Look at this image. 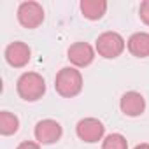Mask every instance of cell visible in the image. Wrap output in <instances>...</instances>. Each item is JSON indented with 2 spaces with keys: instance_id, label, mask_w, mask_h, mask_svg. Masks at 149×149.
<instances>
[{
  "instance_id": "obj_1",
  "label": "cell",
  "mask_w": 149,
  "mask_h": 149,
  "mask_svg": "<svg viewBox=\"0 0 149 149\" xmlns=\"http://www.w3.org/2000/svg\"><path fill=\"white\" fill-rule=\"evenodd\" d=\"M83 74L76 67H63L54 77V90L63 98H74L83 91Z\"/></svg>"
},
{
  "instance_id": "obj_2",
  "label": "cell",
  "mask_w": 149,
  "mask_h": 149,
  "mask_svg": "<svg viewBox=\"0 0 149 149\" xmlns=\"http://www.w3.org/2000/svg\"><path fill=\"white\" fill-rule=\"evenodd\" d=\"M16 90L25 102H37L46 93V81L37 72H25L16 83Z\"/></svg>"
},
{
  "instance_id": "obj_3",
  "label": "cell",
  "mask_w": 149,
  "mask_h": 149,
  "mask_svg": "<svg viewBox=\"0 0 149 149\" xmlns=\"http://www.w3.org/2000/svg\"><path fill=\"white\" fill-rule=\"evenodd\" d=\"M125 47H126V42L118 32H104L97 37V42H95L97 53L105 60H114L121 56Z\"/></svg>"
},
{
  "instance_id": "obj_4",
  "label": "cell",
  "mask_w": 149,
  "mask_h": 149,
  "mask_svg": "<svg viewBox=\"0 0 149 149\" xmlns=\"http://www.w3.org/2000/svg\"><path fill=\"white\" fill-rule=\"evenodd\" d=\"M18 21L21 26L28 28V30H33V28H39L42 23H44V9L39 2H21L19 7H18Z\"/></svg>"
},
{
  "instance_id": "obj_5",
  "label": "cell",
  "mask_w": 149,
  "mask_h": 149,
  "mask_svg": "<svg viewBox=\"0 0 149 149\" xmlns=\"http://www.w3.org/2000/svg\"><path fill=\"white\" fill-rule=\"evenodd\" d=\"M76 133L83 142L95 144L104 139L105 135V126L100 119L97 118H84L76 125Z\"/></svg>"
},
{
  "instance_id": "obj_6",
  "label": "cell",
  "mask_w": 149,
  "mask_h": 149,
  "mask_svg": "<svg viewBox=\"0 0 149 149\" xmlns=\"http://www.w3.org/2000/svg\"><path fill=\"white\" fill-rule=\"evenodd\" d=\"M35 140L42 146H51V144H56L61 135H63V128L61 125L56 121V119H40L37 125H35Z\"/></svg>"
},
{
  "instance_id": "obj_7",
  "label": "cell",
  "mask_w": 149,
  "mask_h": 149,
  "mask_svg": "<svg viewBox=\"0 0 149 149\" xmlns=\"http://www.w3.org/2000/svg\"><path fill=\"white\" fill-rule=\"evenodd\" d=\"M6 61L14 67V68H23L28 65L30 58H32V49L28 44L21 42V40H16V42H11L7 47H6Z\"/></svg>"
},
{
  "instance_id": "obj_8",
  "label": "cell",
  "mask_w": 149,
  "mask_h": 149,
  "mask_svg": "<svg viewBox=\"0 0 149 149\" xmlns=\"http://www.w3.org/2000/svg\"><path fill=\"white\" fill-rule=\"evenodd\" d=\"M67 58L76 68H83L93 63L95 49L88 42H74L67 51Z\"/></svg>"
},
{
  "instance_id": "obj_9",
  "label": "cell",
  "mask_w": 149,
  "mask_h": 149,
  "mask_svg": "<svg viewBox=\"0 0 149 149\" xmlns=\"http://www.w3.org/2000/svg\"><path fill=\"white\" fill-rule=\"evenodd\" d=\"M119 109L128 118H139L146 111V98L139 91H126L119 100Z\"/></svg>"
},
{
  "instance_id": "obj_10",
  "label": "cell",
  "mask_w": 149,
  "mask_h": 149,
  "mask_svg": "<svg viewBox=\"0 0 149 149\" xmlns=\"http://www.w3.org/2000/svg\"><path fill=\"white\" fill-rule=\"evenodd\" d=\"M128 51L135 58H147L149 56V33L147 32H135L126 40Z\"/></svg>"
},
{
  "instance_id": "obj_11",
  "label": "cell",
  "mask_w": 149,
  "mask_h": 149,
  "mask_svg": "<svg viewBox=\"0 0 149 149\" xmlns=\"http://www.w3.org/2000/svg\"><path fill=\"white\" fill-rule=\"evenodd\" d=\"M81 13L86 19L97 21L107 13V2L105 0H81Z\"/></svg>"
},
{
  "instance_id": "obj_12",
  "label": "cell",
  "mask_w": 149,
  "mask_h": 149,
  "mask_svg": "<svg viewBox=\"0 0 149 149\" xmlns=\"http://www.w3.org/2000/svg\"><path fill=\"white\" fill-rule=\"evenodd\" d=\"M18 130H19V119L16 114L9 111L0 112V133L4 137H9V135H14Z\"/></svg>"
},
{
  "instance_id": "obj_13",
  "label": "cell",
  "mask_w": 149,
  "mask_h": 149,
  "mask_svg": "<svg viewBox=\"0 0 149 149\" xmlns=\"http://www.w3.org/2000/svg\"><path fill=\"white\" fill-rule=\"evenodd\" d=\"M102 149H128V140L121 133H109L102 142Z\"/></svg>"
},
{
  "instance_id": "obj_14",
  "label": "cell",
  "mask_w": 149,
  "mask_h": 149,
  "mask_svg": "<svg viewBox=\"0 0 149 149\" xmlns=\"http://www.w3.org/2000/svg\"><path fill=\"white\" fill-rule=\"evenodd\" d=\"M139 16H140V19H142V23L149 26V0H144V2L140 4V7H139Z\"/></svg>"
},
{
  "instance_id": "obj_15",
  "label": "cell",
  "mask_w": 149,
  "mask_h": 149,
  "mask_svg": "<svg viewBox=\"0 0 149 149\" xmlns=\"http://www.w3.org/2000/svg\"><path fill=\"white\" fill-rule=\"evenodd\" d=\"M16 149H40V144L33 142V140H23Z\"/></svg>"
},
{
  "instance_id": "obj_16",
  "label": "cell",
  "mask_w": 149,
  "mask_h": 149,
  "mask_svg": "<svg viewBox=\"0 0 149 149\" xmlns=\"http://www.w3.org/2000/svg\"><path fill=\"white\" fill-rule=\"evenodd\" d=\"M133 149H149V144H146V142L144 144H137Z\"/></svg>"
}]
</instances>
